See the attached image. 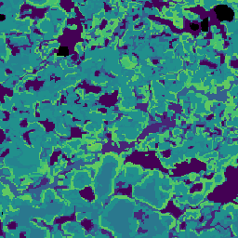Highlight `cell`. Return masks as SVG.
Here are the masks:
<instances>
[{"label":"cell","mask_w":238,"mask_h":238,"mask_svg":"<svg viewBox=\"0 0 238 238\" xmlns=\"http://www.w3.org/2000/svg\"><path fill=\"white\" fill-rule=\"evenodd\" d=\"M214 11L217 15V18L220 22L224 21H231L234 20V12L231 8H229L226 5H218L214 8Z\"/></svg>","instance_id":"obj_1"},{"label":"cell","mask_w":238,"mask_h":238,"mask_svg":"<svg viewBox=\"0 0 238 238\" xmlns=\"http://www.w3.org/2000/svg\"><path fill=\"white\" fill-rule=\"evenodd\" d=\"M58 55L59 56H67L69 55V49L67 47H60L59 52H58Z\"/></svg>","instance_id":"obj_2"},{"label":"cell","mask_w":238,"mask_h":238,"mask_svg":"<svg viewBox=\"0 0 238 238\" xmlns=\"http://www.w3.org/2000/svg\"><path fill=\"white\" fill-rule=\"evenodd\" d=\"M201 28H202V31L204 32L208 31V18H206L202 21V22H201Z\"/></svg>","instance_id":"obj_3"},{"label":"cell","mask_w":238,"mask_h":238,"mask_svg":"<svg viewBox=\"0 0 238 238\" xmlns=\"http://www.w3.org/2000/svg\"><path fill=\"white\" fill-rule=\"evenodd\" d=\"M190 28L193 31H196V30L199 29V25L198 24H195V23H191L190 24Z\"/></svg>","instance_id":"obj_4"},{"label":"cell","mask_w":238,"mask_h":238,"mask_svg":"<svg viewBox=\"0 0 238 238\" xmlns=\"http://www.w3.org/2000/svg\"><path fill=\"white\" fill-rule=\"evenodd\" d=\"M5 20V16L4 15H1V21H4Z\"/></svg>","instance_id":"obj_5"}]
</instances>
